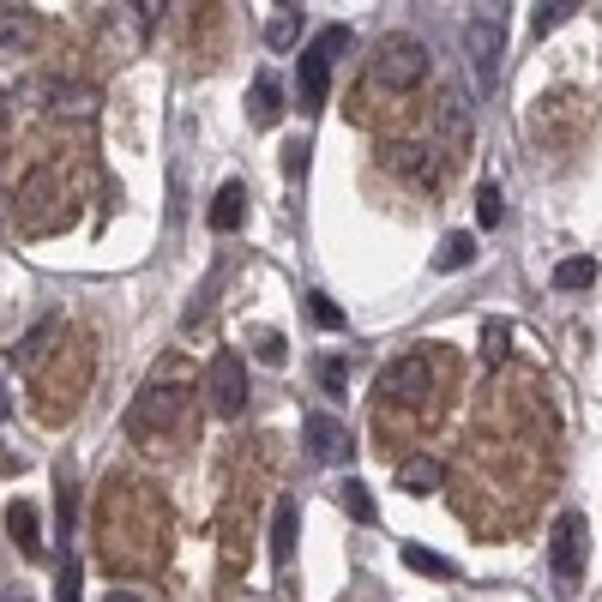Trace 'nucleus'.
Instances as JSON below:
<instances>
[{"mask_svg": "<svg viewBox=\"0 0 602 602\" xmlns=\"http://www.w3.org/2000/svg\"><path fill=\"white\" fill-rule=\"evenodd\" d=\"M19 602H24V596H19Z\"/></svg>", "mask_w": 602, "mask_h": 602, "instance_id": "obj_31", "label": "nucleus"}, {"mask_svg": "<svg viewBox=\"0 0 602 602\" xmlns=\"http://www.w3.org/2000/svg\"><path fill=\"white\" fill-rule=\"evenodd\" d=\"M368 73H374V85H386V91H416V85L428 79V48H422L416 36H380Z\"/></svg>", "mask_w": 602, "mask_h": 602, "instance_id": "obj_1", "label": "nucleus"}, {"mask_svg": "<svg viewBox=\"0 0 602 602\" xmlns=\"http://www.w3.org/2000/svg\"><path fill=\"white\" fill-rule=\"evenodd\" d=\"M277 7H296V0H277Z\"/></svg>", "mask_w": 602, "mask_h": 602, "instance_id": "obj_30", "label": "nucleus"}, {"mask_svg": "<svg viewBox=\"0 0 602 602\" xmlns=\"http://www.w3.org/2000/svg\"><path fill=\"white\" fill-rule=\"evenodd\" d=\"M584 536H591V524H584V512H560L555 518V530H548V567H555V579H560V591H572V584L584 579Z\"/></svg>", "mask_w": 602, "mask_h": 602, "instance_id": "obj_4", "label": "nucleus"}, {"mask_svg": "<svg viewBox=\"0 0 602 602\" xmlns=\"http://www.w3.org/2000/svg\"><path fill=\"white\" fill-rule=\"evenodd\" d=\"M440 482H446V470L434 464V458H422V452L398 464V489H404V494H434Z\"/></svg>", "mask_w": 602, "mask_h": 602, "instance_id": "obj_14", "label": "nucleus"}, {"mask_svg": "<svg viewBox=\"0 0 602 602\" xmlns=\"http://www.w3.org/2000/svg\"><path fill=\"white\" fill-rule=\"evenodd\" d=\"M248 114H253V127H277V121H284V85H277L272 73H260V79H253Z\"/></svg>", "mask_w": 602, "mask_h": 602, "instance_id": "obj_12", "label": "nucleus"}, {"mask_svg": "<svg viewBox=\"0 0 602 602\" xmlns=\"http://www.w3.org/2000/svg\"><path fill=\"white\" fill-rule=\"evenodd\" d=\"M307 314H314V326H326V331H338L343 326V307L326 296V289H314V296H307Z\"/></svg>", "mask_w": 602, "mask_h": 602, "instance_id": "obj_22", "label": "nucleus"}, {"mask_svg": "<svg viewBox=\"0 0 602 602\" xmlns=\"http://www.w3.org/2000/svg\"><path fill=\"white\" fill-rule=\"evenodd\" d=\"M182 416H187V386H175V380L157 386V380H151V386L133 398V409H127V428L145 440V434H169Z\"/></svg>", "mask_w": 602, "mask_h": 602, "instance_id": "obj_3", "label": "nucleus"}, {"mask_svg": "<svg viewBox=\"0 0 602 602\" xmlns=\"http://www.w3.org/2000/svg\"><path fill=\"white\" fill-rule=\"evenodd\" d=\"M343 48H350V24H326V31L302 48V109H319V102H326L331 61H338Z\"/></svg>", "mask_w": 602, "mask_h": 602, "instance_id": "obj_2", "label": "nucleus"}, {"mask_svg": "<svg viewBox=\"0 0 602 602\" xmlns=\"http://www.w3.org/2000/svg\"><path fill=\"white\" fill-rule=\"evenodd\" d=\"M596 260H591V253H572V260H560L555 265V289H591L596 284Z\"/></svg>", "mask_w": 602, "mask_h": 602, "instance_id": "obj_18", "label": "nucleus"}, {"mask_svg": "<svg viewBox=\"0 0 602 602\" xmlns=\"http://www.w3.org/2000/svg\"><path fill=\"white\" fill-rule=\"evenodd\" d=\"M36 43V19L24 7H0V48H31Z\"/></svg>", "mask_w": 602, "mask_h": 602, "instance_id": "obj_16", "label": "nucleus"}, {"mask_svg": "<svg viewBox=\"0 0 602 602\" xmlns=\"http://www.w3.org/2000/svg\"><path fill=\"white\" fill-rule=\"evenodd\" d=\"M404 567L409 572H422V579H458V567H452V560H446V555H434V548H422V543H404Z\"/></svg>", "mask_w": 602, "mask_h": 602, "instance_id": "obj_17", "label": "nucleus"}, {"mask_svg": "<svg viewBox=\"0 0 602 602\" xmlns=\"http://www.w3.org/2000/svg\"><path fill=\"white\" fill-rule=\"evenodd\" d=\"M501 48H506V31H501V12H477L464 24V55L477 67V85L494 91V73H501Z\"/></svg>", "mask_w": 602, "mask_h": 602, "instance_id": "obj_6", "label": "nucleus"}, {"mask_svg": "<svg viewBox=\"0 0 602 602\" xmlns=\"http://www.w3.org/2000/svg\"><path fill=\"white\" fill-rule=\"evenodd\" d=\"M338 501H343V512H350L355 524H380V506H374V494H368V482H343Z\"/></svg>", "mask_w": 602, "mask_h": 602, "instance_id": "obj_20", "label": "nucleus"}, {"mask_svg": "<svg viewBox=\"0 0 602 602\" xmlns=\"http://www.w3.org/2000/svg\"><path fill=\"white\" fill-rule=\"evenodd\" d=\"M579 7H584V0H536V12H530V31H536V36H555V31H560V24H567Z\"/></svg>", "mask_w": 602, "mask_h": 602, "instance_id": "obj_19", "label": "nucleus"}, {"mask_svg": "<svg viewBox=\"0 0 602 602\" xmlns=\"http://www.w3.org/2000/svg\"><path fill=\"white\" fill-rule=\"evenodd\" d=\"M506 343H512L506 326H489V331H482V355H489V362H506Z\"/></svg>", "mask_w": 602, "mask_h": 602, "instance_id": "obj_25", "label": "nucleus"}, {"mask_svg": "<svg viewBox=\"0 0 602 602\" xmlns=\"http://www.w3.org/2000/svg\"><path fill=\"white\" fill-rule=\"evenodd\" d=\"M380 157H386L392 175H404V182H416V187H434V182H440V163H434L422 145H380Z\"/></svg>", "mask_w": 602, "mask_h": 602, "instance_id": "obj_9", "label": "nucleus"}, {"mask_svg": "<svg viewBox=\"0 0 602 602\" xmlns=\"http://www.w3.org/2000/svg\"><path fill=\"white\" fill-rule=\"evenodd\" d=\"M205 217H211L217 236H236V229L248 223V187H241V182H223V187L211 194V211H205Z\"/></svg>", "mask_w": 602, "mask_h": 602, "instance_id": "obj_10", "label": "nucleus"}, {"mask_svg": "<svg viewBox=\"0 0 602 602\" xmlns=\"http://www.w3.org/2000/svg\"><path fill=\"white\" fill-rule=\"evenodd\" d=\"M434 392V355L428 350H409L380 374V398H398V404H422Z\"/></svg>", "mask_w": 602, "mask_h": 602, "instance_id": "obj_7", "label": "nucleus"}, {"mask_svg": "<svg viewBox=\"0 0 602 602\" xmlns=\"http://www.w3.org/2000/svg\"><path fill=\"white\" fill-rule=\"evenodd\" d=\"M319 386H326V392H343V386H350V368H343L338 355H331V362H319Z\"/></svg>", "mask_w": 602, "mask_h": 602, "instance_id": "obj_26", "label": "nucleus"}, {"mask_svg": "<svg viewBox=\"0 0 602 602\" xmlns=\"http://www.w3.org/2000/svg\"><path fill=\"white\" fill-rule=\"evenodd\" d=\"M296 36H302L296 12H277V19L265 24V43H272V48H296Z\"/></svg>", "mask_w": 602, "mask_h": 602, "instance_id": "obj_23", "label": "nucleus"}, {"mask_svg": "<svg viewBox=\"0 0 602 602\" xmlns=\"http://www.w3.org/2000/svg\"><path fill=\"white\" fill-rule=\"evenodd\" d=\"M260 362L265 368H284V338H277V331H265V338H260Z\"/></svg>", "mask_w": 602, "mask_h": 602, "instance_id": "obj_28", "label": "nucleus"}, {"mask_svg": "<svg viewBox=\"0 0 602 602\" xmlns=\"http://www.w3.org/2000/svg\"><path fill=\"white\" fill-rule=\"evenodd\" d=\"M48 338H55V326H48V319H43V326H36V331H31V338H24V343H19V368H31V362H36V355H43V343H48Z\"/></svg>", "mask_w": 602, "mask_h": 602, "instance_id": "obj_24", "label": "nucleus"}, {"mask_svg": "<svg viewBox=\"0 0 602 602\" xmlns=\"http://www.w3.org/2000/svg\"><path fill=\"white\" fill-rule=\"evenodd\" d=\"M7 530H12V543H19V555H24V560H36V555H43V530H36V506L12 501V512H7Z\"/></svg>", "mask_w": 602, "mask_h": 602, "instance_id": "obj_13", "label": "nucleus"}, {"mask_svg": "<svg viewBox=\"0 0 602 602\" xmlns=\"http://www.w3.org/2000/svg\"><path fill=\"white\" fill-rule=\"evenodd\" d=\"M102 602H139V591H109Z\"/></svg>", "mask_w": 602, "mask_h": 602, "instance_id": "obj_29", "label": "nucleus"}, {"mask_svg": "<svg viewBox=\"0 0 602 602\" xmlns=\"http://www.w3.org/2000/svg\"><path fill=\"white\" fill-rule=\"evenodd\" d=\"M302 440L319 464H343V458H350V428H343L331 409H314V416L302 422Z\"/></svg>", "mask_w": 602, "mask_h": 602, "instance_id": "obj_8", "label": "nucleus"}, {"mask_svg": "<svg viewBox=\"0 0 602 602\" xmlns=\"http://www.w3.org/2000/svg\"><path fill=\"white\" fill-rule=\"evenodd\" d=\"M61 602H79V560H67V567H61Z\"/></svg>", "mask_w": 602, "mask_h": 602, "instance_id": "obj_27", "label": "nucleus"}, {"mask_svg": "<svg viewBox=\"0 0 602 602\" xmlns=\"http://www.w3.org/2000/svg\"><path fill=\"white\" fill-rule=\"evenodd\" d=\"M205 398L223 422H236L241 409H248V362H241L236 350H217L211 368H205Z\"/></svg>", "mask_w": 602, "mask_h": 602, "instance_id": "obj_5", "label": "nucleus"}, {"mask_svg": "<svg viewBox=\"0 0 602 602\" xmlns=\"http://www.w3.org/2000/svg\"><path fill=\"white\" fill-rule=\"evenodd\" d=\"M296 536H302V506H296V494H284V501L272 506V560H277V567H289Z\"/></svg>", "mask_w": 602, "mask_h": 602, "instance_id": "obj_11", "label": "nucleus"}, {"mask_svg": "<svg viewBox=\"0 0 602 602\" xmlns=\"http://www.w3.org/2000/svg\"><path fill=\"white\" fill-rule=\"evenodd\" d=\"M477 223H482V229H501V223H506V194H501L494 182L477 187Z\"/></svg>", "mask_w": 602, "mask_h": 602, "instance_id": "obj_21", "label": "nucleus"}, {"mask_svg": "<svg viewBox=\"0 0 602 602\" xmlns=\"http://www.w3.org/2000/svg\"><path fill=\"white\" fill-rule=\"evenodd\" d=\"M470 265H477V236H464V229L446 236L440 253H434V272H470Z\"/></svg>", "mask_w": 602, "mask_h": 602, "instance_id": "obj_15", "label": "nucleus"}]
</instances>
